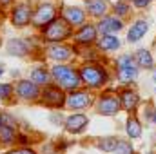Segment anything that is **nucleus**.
Returning <instances> with one entry per match:
<instances>
[{
  "instance_id": "c756f323",
  "label": "nucleus",
  "mask_w": 156,
  "mask_h": 154,
  "mask_svg": "<svg viewBox=\"0 0 156 154\" xmlns=\"http://www.w3.org/2000/svg\"><path fill=\"white\" fill-rule=\"evenodd\" d=\"M115 154H134V147L129 140H120Z\"/></svg>"
},
{
  "instance_id": "c9c22d12",
  "label": "nucleus",
  "mask_w": 156,
  "mask_h": 154,
  "mask_svg": "<svg viewBox=\"0 0 156 154\" xmlns=\"http://www.w3.org/2000/svg\"><path fill=\"white\" fill-rule=\"evenodd\" d=\"M16 0H0V7H11Z\"/></svg>"
},
{
  "instance_id": "2eb2a0df",
  "label": "nucleus",
  "mask_w": 156,
  "mask_h": 154,
  "mask_svg": "<svg viewBox=\"0 0 156 154\" xmlns=\"http://www.w3.org/2000/svg\"><path fill=\"white\" fill-rule=\"evenodd\" d=\"M60 16H64L73 27H80V26L85 24L87 18H89L87 11H85L83 7H80V5H62Z\"/></svg>"
},
{
  "instance_id": "f3484780",
  "label": "nucleus",
  "mask_w": 156,
  "mask_h": 154,
  "mask_svg": "<svg viewBox=\"0 0 156 154\" xmlns=\"http://www.w3.org/2000/svg\"><path fill=\"white\" fill-rule=\"evenodd\" d=\"M147 31H149V22H147L145 18H136V20L131 24L129 31H127V42H129V44L140 42V40L147 35Z\"/></svg>"
},
{
  "instance_id": "f257e3e1",
  "label": "nucleus",
  "mask_w": 156,
  "mask_h": 154,
  "mask_svg": "<svg viewBox=\"0 0 156 154\" xmlns=\"http://www.w3.org/2000/svg\"><path fill=\"white\" fill-rule=\"evenodd\" d=\"M78 73L83 87L91 91H102L111 82V71L100 62H82L78 65Z\"/></svg>"
},
{
  "instance_id": "2f4dec72",
  "label": "nucleus",
  "mask_w": 156,
  "mask_h": 154,
  "mask_svg": "<svg viewBox=\"0 0 156 154\" xmlns=\"http://www.w3.org/2000/svg\"><path fill=\"white\" fill-rule=\"evenodd\" d=\"M154 103L153 102H145L144 103V111H142V118L145 123H151L153 121V114H154Z\"/></svg>"
},
{
  "instance_id": "9b49d317",
  "label": "nucleus",
  "mask_w": 156,
  "mask_h": 154,
  "mask_svg": "<svg viewBox=\"0 0 156 154\" xmlns=\"http://www.w3.org/2000/svg\"><path fill=\"white\" fill-rule=\"evenodd\" d=\"M100 37L98 27L94 22H85L80 27H76L75 35H73V44L75 45H94L96 40Z\"/></svg>"
},
{
  "instance_id": "c85d7f7f",
  "label": "nucleus",
  "mask_w": 156,
  "mask_h": 154,
  "mask_svg": "<svg viewBox=\"0 0 156 154\" xmlns=\"http://www.w3.org/2000/svg\"><path fill=\"white\" fill-rule=\"evenodd\" d=\"M0 121H2V125H9L13 129H18L20 127L16 116L13 114V113H9V111H0Z\"/></svg>"
},
{
  "instance_id": "a878e982",
  "label": "nucleus",
  "mask_w": 156,
  "mask_h": 154,
  "mask_svg": "<svg viewBox=\"0 0 156 154\" xmlns=\"http://www.w3.org/2000/svg\"><path fill=\"white\" fill-rule=\"evenodd\" d=\"M118 142H120V138L118 136H104V138H98L96 140V147L100 149V151H104V152H115L118 147Z\"/></svg>"
},
{
  "instance_id": "423d86ee",
  "label": "nucleus",
  "mask_w": 156,
  "mask_h": 154,
  "mask_svg": "<svg viewBox=\"0 0 156 154\" xmlns=\"http://www.w3.org/2000/svg\"><path fill=\"white\" fill-rule=\"evenodd\" d=\"M15 85V96L20 102L26 103H38L40 93H42V85L35 83L31 78H16Z\"/></svg>"
},
{
  "instance_id": "dca6fc26",
  "label": "nucleus",
  "mask_w": 156,
  "mask_h": 154,
  "mask_svg": "<svg viewBox=\"0 0 156 154\" xmlns=\"http://www.w3.org/2000/svg\"><path fill=\"white\" fill-rule=\"evenodd\" d=\"M83 5H85L87 15L94 20L109 15L111 9H113V4L109 0H83Z\"/></svg>"
},
{
  "instance_id": "e433bc0d",
  "label": "nucleus",
  "mask_w": 156,
  "mask_h": 154,
  "mask_svg": "<svg viewBox=\"0 0 156 154\" xmlns=\"http://www.w3.org/2000/svg\"><path fill=\"white\" fill-rule=\"evenodd\" d=\"M11 76L15 78V80H16V78H20V71H18V69H13V71H11Z\"/></svg>"
},
{
  "instance_id": "a19ab883",
  "label": "nucleus",
  "mask_w": 156,
  "mask_h": 154,
  "mask_svg": "<svg viewBox=\"0 0 156 154\" xmlns=\"http://www.w3.org/2000/svg\"><path fill=\"white\" fill-rule=\"evenodd\" d=\"M2 103H4V102H2V100H0V109H2Z\"/></svg>"
},
{
  "instance_id": "6e6552de",
  "label": "nucleus",
  "mask_w": 156,
  "mask_h": 154,
  "mask_svg": "<svg viewBox=\"0 0 156 154\" xmlns=\"http://www.w3.org/2000/svg\"><path fill=\"white\" fill-rule=\"evenodd\" d=\"M56 16H60V13H58V7L53 2H38L35 5V11H33L31 27H35L37 31H40L49 22H53Z\"/></svg>"
},
{
  "instance_id": "f03ea898",
  "label": "nucleus",
  "mask_w": 156,
  "mask_h": 154,
  "mask_svg": "<svg viewBox=\"0 0 156 154\" xmlns=\"http://www.w3.org/2000/svg\"><path fill=\"white\" fill-rule=\"evenodd\" d=\"M40 40L45 44H62L67 40H73L75 35V27L64 18V16H56L53 22H49L45 27H42L38 31Z\"/></svg>"
},
{
  "instance_id": "473e14b6",
  "label": "nucleus",
  "mask_w": 156,
  "mask_h": 154,
  "mask_svg": "<svg viewBox=\"0 0 156 154\" xmlns=\"http://www.w3.org/2000/svg\"><path fill=\"white\" fill-rule=\"evenodd\" d=\"M115 65H136V60H134V54H122V56H118L116 62H115Z\"/></svg>"
},
{
  "instance_id": "5701e85b",
  "label": "nucleus",
  "mask_w": 156,
  "mask_h": 154,
  "mask_svg": "<svg viewBox=\"0 0 156 154\" xmlns=\"http://www.w3.org/2000/svg\"><path fill=\"white\" fill-rule=\"evenodd\" d=\"M125 132L131 140H138L142 136V121L134 113H131L125 120Z\"/></svg>"
},
{
  "instance_id": "4be33fe9",
  "label": "nucleus",
  "mask_w": 156,
  "mask_h": 154,
  "mask_svg": "<svg viewBox=\"0 0 156 154\" xmlns=\"http://www.w3.org/2000/svg\"><path fill=\"white\" fill-rule=\"evenodd\" d=\"M134 60H136L138 69H154L156 67L153 53H151L149 49H145V47H142V49H138V51L134 53Z\"/></svg>"
},
{
  "instance_id": "1a4fd4ad",
  "label": "nucleus",
  "mask_w": 156,
  "mask_h": 154,
  "mask_svg": "<svg viewBox=\"0 0 156 154\" xmlns=\"http://www.w3.org/2000/svg\"><path fill=\"white\" fill-rule=\"evenodd\" d=\"M38 44H44V42L40 40L37 44H31V40L26 38H9L5 42V53L15 58H27L29 54L31 56L35 54V49L38 47Z\"/></svg>"
},
{
  "instance_id": "39448f33",
  "label": "nucleus",
  "mask_w": 156,
  "mask_h": 154,
  "mask_svg": "<svg viewBox=\"0 0 156 154\" xmlns=\"http://www.w3.org/2000/svg\"><path fill=\"white\" fill-rule=\"evenodd\" d=\"M33 11H35V5L29 2V0H16L11 7H9V22L13 27L16 29H26L31 26V20H33Z\"/></svg>"
},
{
  "instance_id": "72a5a7b5",
  "label": "nucleus",
  "mask_w": 156,
  "mask_h": 154,
  "mask_svg": "<svg viewBox=\"0 0 156 154\" xmlns=\"http://www.w3.org/2000/svg\"><path fill=\"white\" fill-rule=\"evenodd\" d=\"M4 154H38L33 147H11V149H7Z\"/></svg>"
},
{
  "instance_id": "ddd939ff",
  "label": "nucleus",
  "mask_w": 156,
  "mask_h": 154,
  "mask_svg": "<svg viewBox=\"0 0 156 154\" xmlns=\"http://www.w3.org/2000/svg\"><path fill=\"white\" fill-rule=\"evenodd\" d=\"M96 27L100 35H116L125 27V22L116 15H105L96 20Z\"/></svg>"
},
{
  "instance_id": "7c9ffc66",
  "label": "nucleus",
  "mask_w": 156,
  "mask_h": 154,
  "mask_svg": "<svg viewBox=\"0 0 156 154\" xmlns=\"http://www.w3.org/2000/svg\"><path fill=\"white\" fill-rule=\"evenodd\" d=\"M35 142L31 140V136L27 134V132H24V131H18L16 132V145L18 147H31Z\"/></svg>"
},
{
  "instance_id": "20e7f679",
  "label": "nucleus",
  "mask_w": 156,
  "mask_h": 154,
  "mask_svg": "<svg viewBox=\"0 0 156 154\" xmlns=\"http://www.w3.org/2000/svg\"><path fill=\"white\" fill-rule=\"evenodd\" d=\"M66 100H67V91H64L58 83L49 82L47 85H42V93H40L38 103L47 107V109H55V111H62L66 109Z\"/></svg>"
},
{
  "instance_id": "9d476101",
  "label": "nucleus",
  "mask_w": 156,
  "mask_h": 154,
  "mask_svg": "<svg viewBox=\"0 0 156 154\" xmlns=\"http://www.w3.org/2000/svg\"><path fill=\"white\" fill-rule=\"evenodd\" d=\"M75 56V49H73V44H47L45 47V58L55 62V64H64V62H69L73 60Z\"/></svg>"
},
{
  "instance_id": "58836bf2",
  "label": "nucleus",
  "mask_w": 156,
  "mask_h": 154,
  "mask_svg": "<svg viewBox=\"0 0 156 154\" xmlns=\"http://www.w3.org/2000/svg\"><path fill=\"white\" fill-rule=\"evenodd\" d=\"M5 71H4V65H0V78H2V75H4Z\"/></svg>"
},
{
  "instance_id": "412c9836",
  "label": "nucleus",
  "mask_w": 156,
  "mask_h": 154,
  "mask_svg": "<svg viewBox=\"0 0 156 154\" xmlns=\"http://www.w3.org/2000/svg\"><path fill=\"white\" fill-rule=\"evenodd\" d=\"M35 83H38V85H47L49 82H53V78H51V69L49 67H45V65H35V67H31V71H29V76Z\"/></svg>"
},
{
  "instance_id": "37998d69",
  "label": "nucleus",
  "mask_w": 156,
  "mask_h": 154,
  "mask_svg": "<svg viewBox=\"0 0 156 154\" xmlns=\"http://www.w3.org/2000/svg\"><path fill=\"white\" fill-rule=\"evenodd\" d=\"M0 125H2V121H0Z\"/></svg>"
},
{
  "instance_id": "0eeeda50",
  "label": "nucleus",
  "mask_w": 156,
  "mask_h": 154,
  "mask_svg": "<svg viewBox=\"0 0 156 154\" xmlns=\"http://www.w3.org/2000/svg\"><path fill=\"white\" fill-rule=\"evenodd\" d=\"M94 100H96L94 91L80 87L76 91L67 93L66 109H69V111H85V109H91L94 105Z\"/></svg>"
},
{
  "instance_id": "f8f14e48",
  "label": "nucleus",
  "mask_w": 156,
  "mask_h": 154,
  "mask_svg": "<svg viewBox=\"0 0 156 154\" xmlns=\"http://www.w3.org/2000/svg\"><path fill=\"white\" fill-rule=\"evenodd\" d=\"M89 125V116L83 114L82 111H73V114H67L64 118V131L67 134H82Z\"/></svg>"
},
{
  "instance_id": "4c0bfd02",
  "label": "nucleus",
  "mask_w": 156,
  "mask_h": 154,
  "mask_svg": "<svg viewBox=\"0 0 156 154\" xmlns=\"http://www.w3.org/2000/svg\"><path fill=\"white\" fill-rule=\"evenodd\" d=\"M153 123L156 125V107H154V114H153Z\"/></svg>"
},
{
  "instance_id": "7ed1b4c3",
  "label": "nucleus",
  "mask_w": 156,
  "mask_h": 154,
  "mask_svg": "<svg viewBox=\"0 0 156 154\" xmlns=\"http://www.w3.org/2000/svg\"><path fill=\"white\" fill-rule=\"evenodd\" d=\"M94 113L100 116H116L122 111V103L118 98V87H104V93H100L93 105Z\"/></svg>"
},
{
  "instance_id": "f704fd0d",
  "label": "nucleus",
  "mask_w": 156,
  "mask_h": 154,
  "mask_svg": "<svg viewBox=\"0 0 156 154\" xmlns=\"http://www.w3.org/2000/svg\"><path fill=\"white\" fill-rule=\"evenodd\" d=\"M131 2H133V7H136V9H145V7L151 5L153 0H131Z\"/></svg>"
},
{
  "instance_id": "6ab92c4d",
  "label": "nucleus",
  "mask_w": 156,
  "mask_h": 154,
  "mask_svg": "<svg viewBox=\"0 0 156 154\" xmlns=\"http://www.w3.org/2000/svg\"><path fill=\"white\" fill-rule=\"evenodd\" d=\"M138 65H116V80L120 83L127 85L138 78Z\"/></svg>"
},
{
  "instance_id": "393cba45",
  "label": "nucleus",
  "mask_w": 156,
  "mask_h": 154,
  "mask_svg": "<svg viewBox=\"0 0 156 154\" xmlns=\"http://www.w3.org/2000/svg\"><path fill=\"white\" fill-rule=\"evenodd\" d=\"M73 67L75 65H71L69 62H64V64H55L53 67H49L51 69V78H53V82L55 83H58L60 80H64V78L67 76L71 71H73Z\"/></svg>"
},
{
  "instance_id": "4468645a",
  "label": "nucleus",
  "mask_w": 156,
  "mask_h": 154,
  "mask_svg": "<svg viewBox=\"0 0 156 154\" xmlns=\"http://www.w3.org/2000/svg\"><path fill=\"white\" fill-rule=\"evenodd\" d=\"M118 98H120V103H122V111L125 113H136V109L140 107L142 100H140V94L136 91H133L131 87H122L118 89Z\"/></svg>"
},
{
  "instance_id": "ea45409f",
  "label": "nucleus",
  "mask_w": 156,
  "mask_h": 154,
  "mask_svg": "<svg viewBox=\"0 0 156 154\" xmlns=\"http://www.w3.org/2000/svg\"><path fill=\"white\" fill-rule=\"evenodd\" d=\"M153 82L156 83V69H154V73H153Z\"/></svg>"
},
{
  "instance_id": "b1692460",
  "label": "nucleus",
  "mask_w": 156,
  "mask_h": 154,
  "mask_svg": "<svg viewBox=\"0 0 156 154\" xmlns=\"http://www.w3.org/2000/svg\"><path fill=\"white\" fill-rule=\"evenodd\" d=\"M16 132L18 129H13L9 125H0V147H16Z\"/></svg>"
},
{
  "instance_id": "a211bd4d",
  "label": "nucleus",
  "mask_w": 156,
  "mask_h": 154,
  "mask_svg": "<svg viewBox=\"0 0 156 154\" xmlns=\"http://www.w3.org/2000/svg\"><path fill=\"white\" fill-rule=\"evenodd\" d=\"M94 45L98 47L100 53H113L122 47V42L116 35H100Z\"/></svg>"
},
{
  "instance_id": "cd10ccee",
  "label": "nucleus",
  "mask_w": 156,
  "mask_h": 154,
  "mask_svg": "<svg viewBox=\"0 0 156 154\" xmlns=\"http://www.w3.org/2000/svg\"><path fill=\"white\" fill-rule=\"evenodd\" d=\"M13 96H15V85L9 83V82L0 83V100H2L4 103H11Z\"/></svg>"
},
{
  "instance_id": "79ce46f5",
  "label": "nucleus",
  "mask_w": 156,
  "mask_h": 154,
  "mask_svg": "<svg viewBox=\"0 0 156 154\" xmlns=\"http://www.w3.org/2000/svg\"><path fill=\"white\" fill-rule=\"evenodd\" d=\"M154 93H156V87H154Z\"/></svg>"
},
{
  "instance_id": "bb28decb",
  "label": "nucleus",
  "mask_w": 156,
  "mask_h": 154,
  "mask_svg": "<svg viewBox=\"0 0 156 154\" xmlns=\"http://www.w3.org/2000/svg\"><path fill=\"white\" fill-rule=\"evenodd\" d=\"M131 7H133L131 0H116L113 4V13L120 18H127L131 15Z\"/></svg>"
},
{
  "instance_id": "aec40b11",
  "label": "nucleus",
  "mask_w": 156,
  "mask_h": 154,
  "mask_svg": "<svg viewBox=\"0 0 156 154\" xmlns=\"http://www.w3.org/2000/svg\"><path fill=\"white\" fill-rule=\"evenodd\" d=\"M58 85H60L64 91H67V93L76 91V89H80V87H83V83H82V76H80V73H78L76 65L73 67V71L64 78V80H60V82H58Z\"/></svg>"
}]
</instances>
